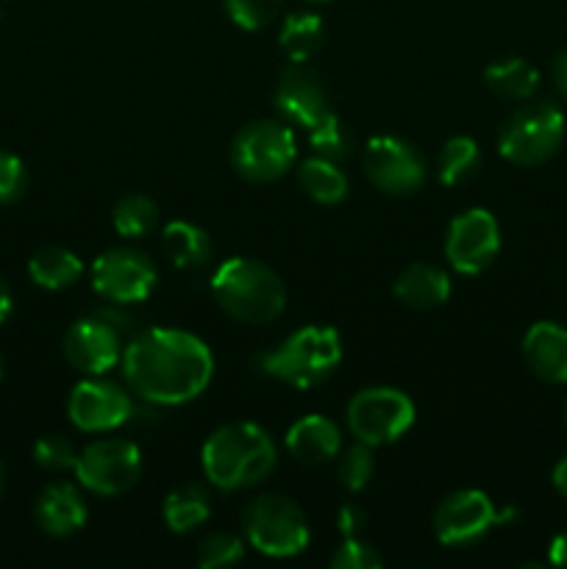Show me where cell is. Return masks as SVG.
Here are the masks:
<instances>
[{
  "mask_svg": "<svg viewBox=\"0 0 567 569\" xmlns=\"http://www.w3.org/2000/svg\"><path fill=\"white\" fill-rule=\"evenodd\" d=\"M122 376L142 400L181 406L206 392L215 359L203 339L181 328H148L122 348Z\"/></svg>",
  "mask_w": 567,
  "mask_h": 569,
  "instance_id": "cell-1",
  "label": "cell"
},
{
  "mask_svg": "<svg viewBox=\"0 0 567 569\" xmlns=\"http://www.w3.org/2000/svg\"><path fill=\"white\" fill-rule=\"evenodd\" d=\"M200 465L206 481L222 492H237L272 476L278 450L270 433L256 422H228L206 439Z\"/></svg>",
  "mask_w": 567,
  "mask_h": 569,
  "instance_id": "cell-2",
  "label": "cell"
},
{
  "mask_svg": "<svg viewBox=\"0 0 567 569\" xmlns=\"http://www.w3.org/2000/svg\"><path fill=\"white\" fill-rule=\"evenodd\" d=\"M209 287L220 309L248 326H267L287 309V289L278 272L248 256L222 261Z\"/></svg>",
  "mask_w": 567,
  "mask_h": 569,
  "instance_id": "cell-3",
  "label": "cell"
},
{
  "mask_svg": "<svg viewBox=\"0 0 567 569\" xmlns=\"http://www.w3.org/2000/svg\"><path fill=\"white\" fill-rule=\"evenodd\" d=\"M342 361V339L328 326H306L289 333L270 353L259 356V370L295 389H309L334 376Z\"/></svg>",
  "mask_w": 567,
  "mask_h": 569,
  "instance_id": "cell-4",
  "label": "cell"
},
{
  "mask_svg": "<svg viewBox=\"0 0 567 569\" xmlns=\"http://www.w3.org/2000/svg\"><path fill=\"white\" fill-rule=\"evenodd\" d=\"M242 533L253 550L270 559H292L309 548V520L295 500L259 495L242 509Z\"/></svg>",
  "mask_w": 567,
  "mask_h": 569,
  "instance_id": "cell-5",
  "label": "cell"
},
{
  "mask_svg": "<svg viewBox=\"0 0 567 569\" xmlns=\"http://www.w3.org/2000/svg\"><path fill=\"white\" fill-rule=\"evenodd\" d=\"M565 114L559 106L539 100L506 117L498 131V153L517 167H539L559 153L565 142Z\"/></svg>",
  "mask_w": 567,
  "mask_h": 569,
  "instance_id": "cell-6",
  "label": "cell"
},
{
  "mask_svg": "<svg viewBox=\"0 0 567 569\" xmlns=\"http://www.w3.org/2000/svg\"><path fill=\"white\" fill-rule=\"evenodd\" d=\"M231 167L253 183H270L287 176L298 161L292 128L278 120H253L233 137Z\"/></svg>",
  "mask_w": 567,
  "mask_h": 569,
  "instance_id": "cell-7",
  "label": "cell"
},
{
  "mask_svg": "<svg viewBox=\"0 0 567 569\" xmlns=\"http://www.w3.org/2000/svg\"><path fill=\"white\" fill-rule=\"evenodd\" d=\"M415 403L406 392L392 387L361 389L348 403V428L359 442L378 445L398 442L415 426Z\"/></svg>",
  "mask_w": 567,
  "mask_h": 569,
  "instance_id": "cell-8",
  "label": "cell"
},
{
  "mask_svg": "<svg viewBox=\"0 0 567 569\" xmlns=\"http://www.w3.org/2000/svg\"><path fill=\"white\" fill-rule=\"evenodd\" d=\"M76 478L100 498L126 495L142 476V453L128 439H98L78 453Z\"/></svg>",
  "mask_w": 567,
  "mask_h": 569,
  "instance_id": "cell-9",
  "label": "cell"
},
{
  "mask_svg": "<svg viewBox=\"0 0 567 569\" xmlns=\"http://www.w3.org/2000/svg\"><path fill=\"white\" fill-rule=\"evenodd\" d=\"M89 278H92V289L100 298L117 306H128L150 298L159 272L142 250L111 248L94 259Z\"/></svg>",
  "mask_w": 567,
  "mask_h": 569,
  "instance_id": "cell-10",
  "label": "cell"
},
{
  "mask_svg": "<svg viewBox=\"0 0 567 569\" xmlns=\"http://www.w3.org/2000/svg\"><path fill=\"white\" fill-rule=\"evenodd\" d=\"M365 172L384 194L406 198L426 181V159L400 137H372L365 148Z\"/></svg>",
  "mask_w": 567,
  "mask_h": 569,
  "instance_id": "cell-11",
  "label": "cell"
},
{
  "mask_svg": "<svg viewBox=\"0 0 567 569\" xmlns=\"http://www.w3.org/2000/svg\"><path fill=\"white\" fill-rule=\"evenodd\" d=\"M500 253V226L487 209H467L448 226L445 259L461 276H478Z\"/></svg>",
  "mask_w": 567,
  "mask_h": 569,
  "instance_id": "cell-12",
  "label": "cell"
},
{
  "mask_svg": "<svg viewBox=\"0 0 567 569\" xmlns=\"http://www.w3.org/2000/svg\"><path fill=\"white\" fill-rule=\"evenodd\" d=\"M67 417L83 433H106L126 426L133 417V403L122 387L100 376L76 383L67 400Z\"/></svg>",
  "mask_w": 567,
  "mask_h": 569,
  "instance_id": "cell-13",
  "label": "cell"
},
{
  "mask_svg": "<svg viewBox=\"0 0 567 569\" xmlns=\"http://www.w3.org/2000/svg\"><path fill=\"white\" fill-rule=\"evenodd\" d=\"M495 526H498V511L493 500L478 489L448 495L434 511V537L445 548H470L481 542Z\"/></svg>",
  "mask_w": 567,
  "mask_h": 569,
  "instance_id": "cell-14",
  "label": "cell"
},
{
  "mask_svg": "<svg viewBox=\"0 0 567 569\" xmlns=\"http://www.w3.org/2000/svg\"><path fill=\"white\" fill-rule=\"evenodd\" d=\"M122 348L126 345H122L120 328L111 326L103 315L72 322L61 342L64 359L83 376H106L115 370L122 359Z\"/></svg>",
  "mask_w": 567,
  "mask_h": 569,
  "instance_id": "cell-15",
  "label": "cell"
},
{
  "mask_svg": "<svg viewBox=\"0 0 567 569\" xmlns=\"http://www.w3.org/2000/svg\"><path fill=\"white\" fill-rule=\"evenodd\" d=\"M276 109L289 126H298L304 131H309L315 122H320L322 117L331 111L328 103V89L322 83L320 72L311 70L306 61H292L287 70L281 72L276 83Z\"/></svg>",
  "mask_w": 567,
  "mask_h": 569,
  "instance_id": "cell-16",
  "label": "cell"
},
{
  "mask_svg": "<svg viewBox=\"0 0 567 569\" xmlns=\"http://www.w3.org/2000/svg\"><path fill=\"white\" fill-rule=\"evenodd\" d=\"M528 370L548 383H567V328L559 322H534L523 337Z\"/></svg>",
  "mask_w": 567,
  "mask_h": 569,
  "instance_id": "cell-17",
  "label": "cell"
},
{
  "mask_svg": "<svg viewBox=\"0 0 567 569\" xmlns=\"http://www.w3.org/2000/svg\"><path fill=\"white\" fill-rule=\"evenodd\" d=\"M287 450L298 465L320 467L337 459L342 450V433L328 417L306 415L287 431Z\"/></svg>",
  "mask_w": 567,
  "mask_h": 569,
  "instance_id": "cell-18",
  "label": "cell"
},
{
  "mask_svg": "<svg viewBox=\"0 0 567 569\" xmlns=\"http://www.w3.org/2000/svg\"><path fill=\"white\" fill-rule=\"evenodd\" d=\"M33 517L50 537H70L87 522V503L72 483H48L33 503Z\"/></svg>",
  "mask_w": 567,
  "mask_h": 569,
  "instance_id": "cell-19",
  "label": "cell"
},
{
  "mask_svg": "<svg viewBox=\"0 0 567 569\" xmlns=\"http://www.w3.org/2000/svg\"><path fill=\"white\" fill-rule=\"evenodd\" d=\"M392 292L406 309H439V306L448 303L450 298V278L448 272L439 270V267L417 261V264H409L398 278H395Z\"/></svg>",
  "mask_w": 567,
  "mask_h": 569,
  "instance_id": "cell-20",
  "label": "cell"
},
{
  "mask_svg": "<svg viewBox=\"0 0 567 569\" xmlns=\"http://www.w3.org/2000/svg\"><path fill=\"white\" fill-rule=\"evenodd\" d=\"M83 261L78 259L72 250L61 248V244H44L37 253L28 259V276L37 287L59 292V289L72 287L81 278Z\"/></svg>",
  "mask_w": 567,
  "mask_h": 569,
  "instance_id": "cell-21",
  "label": "cell"
},
{
  "mask_svg": "<svg viewBox=\"0 0 567 569\" xmlns=\"http://www.w3.org/2000/svg\"><path fill=\"white\" fill-rule=\"evenodd\" d=\"M161 244H165L167 259L178 270H195L211 259V239L200 226L187 220L167 222L161 231Z\"/></svg>",
  "mask_w": 567,
  "mask_h": 569,
  "instance_id": "cell-22",
  "label": "cell"
},
{
  "mask_svg": "<svg viewBox=\"0 0 567 569\" xmlns=\"http://www.w3.org/2000/svg\"><path fill=\"white\" fill-rule=\"evenodd\" d=\"M484 83L498 98L520 103V100H531L539 89V70L520 56H509V59L493 61L484 70Z\"/></svg>",
  "mask_w": 567,
  "mask_h": 569,
  "instance_id": "cell-23",
  "label": "cell"
},
{
  "mask_svg": "<svg viewBox=\"0 0 567 569\" xmlns=\"http://www.w3.org/2000/svg\"><path fill=\"white\" fill-rule=\"evenodd\" d=\"M326 42V22L315 11H292L278 31V48L289 61H309Z\"/></svg>",
  "mask_w": 567,
  "mask_h": 569,
  "instance_id": "cell-24",
  "label": "cell"
},
{
  "mask_svg": "<svg viewBox=\"0 0 567 569\" xmlns=\"http://www.w3.org/2000/svg\"><path fill=\"white\" fill-rule=\"evenodd\" d=\"M161 515H165L167 528L172 533H189L195 528L203 526L211 515L209 495H206L203 487L198 483H183V487L172 489L165 498V506H161Z\"/></svg>",
  "mask_w": 567,
  "mask_h": 569,
  "instance_id": "cell-25",
  "label": "cell"
},
{
  "mask_svg": "<svg viewBox=\"0 0 567 569\" xmlns=\"http://www.w3.org/2000/svg\"><path fill=\"white\" fill-rule=\"evenodd\" d=\"M298 181L306 189V194L322 206L339 203L348 194V176L339 170L337 161L320 159V156H311V159L300 161Z\"/></svg>",
  "mask_w": 567,
  "mask_h": 569,
  "instance_id": "cell-26",
  "label": "cell"
},
{
  "mask_svg": "<svg viewBox=\"0 0 567 569\" xmlns=\"http://www.w3.org/2000/svg\"><path fill=\"white\" fill-rule=\"evenodd\" d=\"M481 148L472 137H450L437 156V178L445 187H459L476 176Z\"/></svg>",
  "mask_w": 567,
  "mask_h": 569,
  "instance_id": "cell-27",
  "label": "cell"
},
{
  "mask_svg": "<svg viewBox=\"0 0 567 569\" xmlns=\"http://www.w3.org/2000/svg\"><path fill=\"white\" fill-rule=\"evenodd\" d=\"M111 222L115 231L126 239H142L159 222V206L148 198V194H126L117 200L115 211H111Z\"/></svg>",
  "mask_w": 567,
  "mask_h": 569,
  "instance_id": "cell-28",
  "label": "cell"
},
{
  "mask_svg": "<svg viewBox=\"0 0 567 569\" xmlns=\"http://www.w3.org/2000/svg\"><path fill=\"white\" fill-rule=\"evenodd\" d=\"M306 133H309L311 150H315V156H320V159L337 161L339 164V161L348 159L350 150H354V137H350L345 122L339 120L334 111H328V114L322 117L320 122H315Z\"/></svg>",
  "mask_w": 567,
  "mask_h": 569,
  "instance_id": "cell-29",
  "label": "cell"
},
{
  "mask_svg": "<svg viewBox=\"0 0 567 569\" xmlns=\"http://www.w3.org/2000/svg\"><path fill=\"white\" fill-rule=\"evenodd\" d=\"M245 542L231 531H215L206 539H200L198 553H195V561H198L200 569H226L242 561Z\"/></svg>",
  "mask_w": 567,
  "mask_h": 569,
  "instance_id": "cell-30",
  "label": "cell"
},
{
  "mask_svg": "<svg viewBox=\"0 0 567 569\" xmlns=\"http://www.w3.org/2000/svg\"><path fill=\"white\" fill-rule=\"evenodd\" d=\"M372 472H376L372 448L356 439V445H350V448L342 453V459H339V467H337L339 481H342V487L348 489V492H361V489L367 487V481L372 478Z\"/></svg>",
  "mask_w": 567,
  "mask_h": 569,
  "instance_id": "cell-31",
  "label": "cell"
},
{
  "mask_svg": "<svg viewBox=\"0 0 567 569\" xmlns=\"http://www.w3.org/2000/svg\"><path fill=\"white\" fill-rule=\"evenodd\" d=\"M228 17L245 31L267 28L284 9V0H222Z\"/></svg>",
  "mask_w": 567,
  "mask_h": 569,
  "instance_id": "cell-32",
  "label": "cell"
},
{
  "mask_svg": "<svg viewBox=\"0 0 567 569\" xmlns=\"http://www.w3.org/2000/svg\"><path fill=\"white\" fill-rule=\"evenodd\" d=\"M33 461L48 472L76 470L78 450L70 439L59 437V433H48V437H42L33 445Z\"/></svg>",
  "mask_w": 567,
  "mask_h": 569,
  "instance_id": "cell-33",
  "label": "cell"
},
{
  "mask_svg": "<svg viewBox=\"0 0 567 569\" xmlns=\"http://www.w3.org/2000/svg\"><path fill=\"white\" fill-rule=\"evenodd\" d=\"M334 569H381L384 559L378 556V550L372 545L361 542L359 537L345 539L337 548V553L328 561Z\"/></svg>",
  "mask_w": 567,
  "mask_h": 569,
  "instance_id": "cell-34",
  "label": "cell"
},
{
  "mask_svg": "<svg viewBox=\"0 0 567 569\" xmlns=\"http://www.w3.org/2000/svg\"><path fill=\"white\" fill-rule=\"evenodd\" d=\"M28 187L26 164L14 153L0 150V206H9L22 198Z\"/></svg>",
  "mask_w": 567,
  "mask_h": 569,
  "instance_id": "cell-35",
  "label": "cell"
},
{
  "mask_svg": "<svg viewBox=\"0 0 567 569\" xmlns=\"http://www.w3.org/2000/svg\"><path fill=\"white\" fill-rule=\"evenodd\" d=\"M365 526H367V515L359 509V506L348 503V506H342V509H339L337 528H339V533H342L345 539L359 537V533L365 531Z\"/></svg>",
  "mask_w": 567,
  "mask_h": 569,
  "instance_id": "cell-36",
  "label": "cell"
},
{
  "mask_svg": "<svg viewBox=\"0 0 567 569\" xmlns=\"http://www.w3.org/2000/svg\"><path fill=\"white\" fill-rule=\"evenodd\" d=\"M550 78H554L556 92L567 100V48H561L559 53H556L554 67H550Z\"/></svg>",
  "mask_w": 567,
  "mask_h": 569,
  "instance_id": "cell-37",
  "label": "cell"
},
{
  "mask_svg": "<svg viewBox=\"0 0 567 569\" xmlns=\"http://www.w3.org/2000/svg\"><path fill=\"white\" fill-rule=\"evenodd\" d=\"M548 561L554 567H567V531L556 533L548 548Z\"/></svg>",
  "mask_w": 567,
  "mask_h": 569,
  "instance_id": "cell-38",
  "label": "cell"
},
{
  "mask_svg": "<svg viewBox=\"0 0 567 569\" xmlns=\"http://www.w3.org/2000/svg\"><path fill=\"white\" fill-rule=\"evenodd\" d=\"M550 481H554L556 492L567 500V456L554 467V472H550Z\"/></svg>",
  "mask_w": 567,
  "mask_h": 569,
  "instance_id": "cell-39",
  "label": "cell"
},
{
  "mask_svg": "<svg viewBox=\"0 0 567 569\" xmlns=\"http://www.w3.org/2000/svg\"><path fill=\"white\" fill-rule=\"evenodd\" d=\"M11 303H14V300H11V289H9V283L3 281V276H0V322L9 320Z\"/></svg>",
  "mask_w": 567,
  "mask_h": 569,
  "instance_id": "cell-40",
  "label": "cell"
},
{
  "mask_svg": "<svg viewBox=\"0 0 567 569\" xmlns=\"http://www.w3.org/2000/svg\"><path fill=\"white\" fill-rule=\"evenodd\" d=\"M3 487H6V472L3 467H0V495H3Z\"/></svg>",
  "mask_w": 567,
  "mask_h": 569,
  "instance_id": "cell-41",
  "label": "cell"
},
{
  "mask_svg": "<svg viewBox=\"0 0 567 569\" xmlns=\"http://www.w3.org/2000/svg\"><path fill=\"white\" fill-rule=\"evenodd\" d=\"M0 378H3V359H0Z\"/></svg>",
  "mask_w": 567,
  "mask_h": 569,
  "instance_id": "cell-42",
  "label": "cell"
},
{
  "mask_svg": "<svg viewBox=\"0 0 567 569\" xmlns=\"http://www.w3.org/2000/svg\"><path fill=\"white\" fill-rule=\"evenodd\" d=\"M565 426H567V400H565Z\"/></svg>",
  "mask_w": 567,
  "mask_h": 569,
  "instance_id": "cell-43",
  "label": "cell"
},
{
  "mask_svg": "<svg viewBox=\"0 0 567 569\" xmlns=\"http://www.w3.org/2000/svg\"><path fill=\"white\" fill-rule=\"evenodd\" d=\"M315 3H322V0H315Z\"/></svg>",
  "mask_w": 567,
  "mask_h": 569,
  "instance_id": "cell-44",
  "label": "cell"
}]
</instances>
